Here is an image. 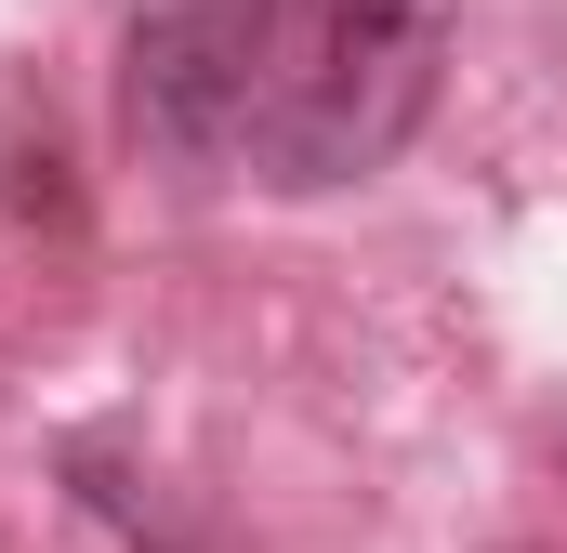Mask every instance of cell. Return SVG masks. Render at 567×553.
Returning <instances> with one entry per match:
<instances>
[{"label":"cell","instance_id":"obj_2","mask_svg":"<svg viewBox=\"0 0 567 553\" xmlns=\"http://www.w3.org/2000/svg\"><path fill=\"white\" fill-rule=\"evenodd\" d=\"M278 66V0H133L120 27V119L145 158H238Z\"/></svg>","mask_w":567,"mask_h":553},{"label":"cell","instance_id":"obj_1","mask_svg":"<svg viewBox=\"0 0 567 553\" xmlns=\"http://www.w3.org/2000/svg\"><path fill=\"white\" fill-rule=\"evenodd\" d=\"M435 80H449V0H278V66L238 158L278 198L370 185L435 119Z\"/></svg>","mask_w":567,"mask_h":553}]
</instances>
